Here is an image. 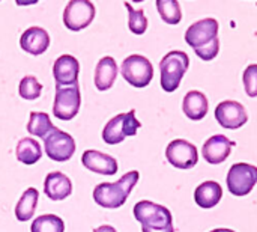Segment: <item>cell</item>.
<instances>
[{
    "label": "cell",
    "instance_id": "cell-18",
    "mask_svg": "<svg viewBox=\"0 0 257 232\" xmlns=\"http://www.w3.org/2000/svg\"><path fill=\"white\" fill-rule=\"evenodd\" d=\"M208 98L200 91H190L182 101V110L191 121H200L208 115Z\"/></svg>",
    "mask_w": 257,
    "mask_h": 232
},
{
    "label": "cell",
    "instance_id": "cell-26",
    "mask_svg": "<svg viewBox=\"0 0 257 232\" xmlns=\"http://www.w3.org/2000/svg\"><path fill=\"white\" fill-rule=\"evenodd\" d=\"M126 9H128V27L134 35H143L148 29V18L145 15L143 9H133V6L130 3H125Z\"/></svg>",
    "mask_w": 257,
    "mask_h": 232
},
{
    "label": "cell",
    "instance_id": "cell-19",
    "mask_svg": "<svg viewBox=\"0 0 257 232\" xmlns=\"http://www.w3.org/2000/svg\"><path fill=\"white\" fill-rule=\"evenodd\" d=\"M223 198V189L217 181H205L197 186L194 192V201L200 208L209 210L220 204Z\"/></svg>",
    "mask_w": 257,
    "mask_h": 232
},
{
    "label": "cell",
    "instance_id": "cell-29",
    "mask_svg": "<svg viewBox=\"0 0 257 232\" xmlns=\"http://www.w3.org/2000/svg\"><path fill=\"white\" fill-rule=\"evenodd\" d=\"M93 232H117L113 226H110V225H102V226H99V228H96Z\"/></svg>",
    "mask_w": 257,
    "mask_h": 232
},
{
    "label": "cell",
    "instance_id": "cell-3",
    "mask_svg": "<svg viewBox=\"0 0 257 232\" xmlns=\"http://www.w3.org/2000/svg\"><path fill=\"white\" fill-rule=\"evenodd\" d=\"M134 217L142 223V232H175L170 210L160 204L151 201L137 202L134 205Z\"/></svg>",
    "mask_w": 257,
    "mask_h": 232
},
{
    "label": "cell",
    "instance_id": "cell-28",
    "mask_svg": "<svg viewBox=\"0 0 257 232\" xmlns=\"http://www.w3.org/2000/svg\"><path fill=\"white\" fill-rule=\"evenodd\" d=\"M242 82H244V89L247 92V95L250 98H256L257 97V63H251L245 68L244 75H242Z\"/></svg>",
    "mask_w": 257,
    "mask_h": 232
},
{
    "label": "cell",
    "instance_id": "cell-23",
    "mask_svg": "<svg viewBox=\"0 0 257 232\" xmlns=\"http://www.w3.org/2000/svg\"><path fill=\"white\" fill-rule=\"evenodd\" d=\"M56 127L50 121V116L44 112H32L27 124V131L36 137L45 139Z\"/></svg>",
    "mask_w": 257,
    "mask_h": 232
},
{
    "label": "cell",
    "instance_id": "cell-17",
    "mask_svg": "<svg viewBox=\"0 0 257 232\" xmlns=\"http://www.w3.org/2000/svg\"><path fill=\"white\" fill-rule=\"evenodd\" d=\"M44 192L51 201H63L72 193V183L65 174L51 172L45 177Z\"/></svg>",
    "mask_w": 257,
    "mask_h": 232
},
{
    "label": "cell",
    "instance_id": "cell-9",
    "mask_svg": "<svg viewBox=\"0 0 257 232\" xmlns=\"http://www.w3.org/2000/svg\"><path fill=\"white\" fill-rule=\"evenodd\" d=\"M93 18L95 6L89 0H71L63 12V24L72 32H78L87 27Z\"/></svg>",
    "mask_w": 257,
    "mask_h": 232
},
{
    "label": "cell",
    "instance_id": "cell-2",
    "mask_svg": "<svg viewBox=\"0 0 257 232\" xmlns=\"http://www.w3.org/2000/svg\"><path fill=\"white\" fill-rule=\"evenodd\" d=\"M140 174L137 171L126 172L120 180L116 183H101L93 190V199L95 202L102 208H119L122 207L134 186L139 183Z\"/></svg>",
    "mask_w": 257,
    "mask_h": 232
},
{
    "label": "cell",
    "instance_id": "cell-1",
    "mask_svg": "<svg viewBox=\"0 0 257 232\" xmlns=\"http://www.w3.org/2000/svg\"><path fill=\"white\" fill-rule=\"evenodd\" d=\"M218 21L215 18H205L193 23L185 32L187 44L194 50L199 59L208 62L217 57L220 51Z\"/></svg>",
    "mask_w": 257,
    "mask_h": 232
},
{
    "label": "cell",
    "instance_id": "cell-7",
    "mask_svg": "<svg viewBox=\"0 0 257 232\" xmlns=\"http://www.w3.org/2000/svg\"><path fill=\"white\" fill-rule=\"evenodd\" d=\"M226 183L233 196H247L257 184V168L248 163H235L229 169Z\"/></svg>",
    "mask_w": 257,
    "mask_h": 232
},
{
    "label": "cell",
    "instance_id": "cell-10",
    "mask_svg": "<svg viewBox=\"0 0 257 232\" xmlns=\"http://www.w3.org/2000/svg\"><path fill=\"white\" fill-rule=\"evenodd\" d=\"M44 146L47 156L54 162H68L75 152V142L71 134L54 128L45 139Z\"/></svg>",
    "mask_w": 257,
    "mask_h": 232
},
{
    "label": "cell",
    "instance_id": "cell-30",
    "mask_svg": "<svg viewBox=\"0 0 257 232\" xmlns=\"http://www.w3.org/2000/svg\"><path fill=\"white\" fill-rule=\"evenodd\" d=\"M211 232H235L233 229H229V228H217V229H212Z\"/></svg>",
    "mask_w": 257,
    "mask_h": 232
},
{
    "label": "cell",
    "instance_id": "cell-13",
    "mask_svg": "<svg viewBox=\"0 0 257 232\" xmlns=\"http://www.w3.org/2000/svg\"><path fill=\"white\" fill-rule=\"evenodd\" d=\"M233 146L235 142H232L223 134H215L203 143L202 156L209 165H221L229 159Z\"/></svg>",
    "mask_w": 257,
    "mask_h": 232
},
{
    "label": "cell",
    "instance_id": "cell-11",
    "mask_svg": "<svg viewBox=\"0 0 257 232\" xmlns=\"http://www.w3.org/2000/svg\"><path fill=\"white\" fill-rule=\"evenodd\" d=\"M166 157L169 163L178 169H191L199 162L197 148L184 139H175L167 145Z\"/></svg>",
    "mask_w": 257,
    "mask_h": 232
},
{
    "label": "cell",
    "instance_id": "cell-20",
    "mask_svg": "<svg viewBox=\"0 0 257 232\" xmlns=\"http://www.w3.org/2000/svg\"><path fill=\"white\" fill-rule=\"evenodd\" d=\"M117 77V63L111 56L102 57L95 71V86L98 91H107L113 86Z\"/></svg>",
    "mask_w": 257,
    "mask_h": 232
},
{
    "label": "cell",
    "instance_id": "cell-4",
    "mask_svg": "<svg viewBox=\"0 0 257 232\" xmlns=\"http://www.w3.org/2000/svg\"><path fill=\"white\" fill-rule=\"evenodd\" d=\"M190 66V57L185 51H169L160 62L161 88L166 92H175Z\"/></svg>",
    "mask_w": 257,
    "mask_h": 232
},
{
    "label": "cell",
    "instance_id": "cell-6",
    "mask_svg": "<svg viewBox=\"0 0 257 232\" xmlns=\"http://www.w3.org/2000/svg\"><path fill=\"white\" fill-rule=\"evenodd\" d=\"M122 77L134 88H146L154 79L151 60L142 54H131L122 62Z\"/></svg>",
    "mask_w": 257,
    "mask_h": 232
},
{
    "label": "cell",
    "instance_id": "cell-12",
    "mask_svg": "<svg viewBox=\"0 0 257 232\" xmlns=\"http://www.w3.org/2000/svg\"><path fill=\"white\" fill-rule=\"evenodd\" d=\"M215 119L223 128L238 130L247 124L248 115L241 103L233 100H226L215 107Z\"/></svg>",
    "mask_w": 257,
    "mask_h": 232
},
{
    "label": "cell",
    "instance_id": "cell-21",
    "mask_svg": "<svg viewBox=\"0 0 257 232\" xmlns=\"http://www.w3.org/2000/svg\"><path fill=\"white\" fill-rule=\"evenodd\" d=\"M38 198H39V193L33 187L27 189L23 193V196L20 198L15 207V216L20 222H27L33 217L36 207H38Z\"/></svg>",
    "mask_w": 257,
    "mask_h": 232
},
{
    "label": "cell",
    "instance_id": "cell-24",
    "mask_svg": "<svg viewBox=\"0 0 257 232\" xmlns=\"http://www.w3.org/2000/svg\"><path fill=\"white\" fill-rule=\"evenodd\" d=\"M157 9L163 21L167 24H178L182 20L181 5L176 0H158Z\"/></svg>",
    "mask_w": 257,
    "mask_h": 232
},
{
    "label": "cell",
    "instance_id": "cell-25",
    "mask_svg": "<svg viewBox=\"0 0 257 232\" xmlns=\"http://www.w3.org/2000/svg\"><path fill=\"white\" fill-rule=\"evenodd\" d=\"M32 232H63L65 231V223L59 216L54 214H44L39 216L33 220L32 226H30Z\"/></svg>",
    "mask_w": 257,
    "mask_h": 232
},
{
    "label": "cell",
    "instance_id": "cell-15",
    "mask_svg": "<svg viewBox=\"0 0 257 232\" xmlns=\"http://www.w3.org/2000/svg\"><path fill=\"white\" fill-rule=\"evenodd\" d=\"M81 163L86 169L101 174V175H114L117 172V162L111 156L104 152L87 149L81 156Z\"/></svg>",
    "mask_w": 257,
    "mask_h": 232
},
{
    "label": "cell",
    "instance_id": "cell-27",
    "mask_svg": "<svg viewBox=\"0 0 257 232\" xmlns=\"http://www.w3.org/2000/svg\"><path fill=\"white\" fill-rule=\"evenodd\" d=\"M42 92V85L33 75H26L20 82V95L24 100H36Z\"/></svg>",
    "mask_w": 257,
    "mask_h": 232
},
{
    "label": "cell",
    "instance_id": "cell-22",
    "mask_svg": "<svg viewBox=\"0 0 257 232\" xmlns=\"http://www.w3.org/2000/svg\"><path fill=\"white\" fill-rule=\"evenodd\" d=\"M15 154H17L18 162L27 166H32L42 157V149H41V145L35 139L24 137L18 142Z\"/></svg>",
    "mask_w": 257,
    "mask_h": 232
},
{
    "label": "cell",
    "instance_id": "cell-14",
    "mask_svg": "<svg viewBox=\"0 0 257 232\" xmlns=\"http://www.w3.org/2000/svg\"><path fill=\"white\" fill-rule=\"evenodd\" d=\"M78 72H80V63L78 60L71 54L60 56L53 66V74L56 79V86H74L78 85Z\"/></svg>",
    "mask_w": 257,
    "mask_h": 232
},
{
    "label": "cell",
    "instance_id": "cell-8",
    "mask_svg": "<svg viewBox=\"0 0 257 232\" xmlns=\"http://www.w3.org/2000/svg\"><path fill=\"white\" fill-rule=\"evenodd\" d=\"M81 95L78 85L74 86H56V98L53 106V113L57 119L69 121L75 118L80 110Z\"/></svg>",
    "mask_w": 257,
    "mask_h": 232
},
{
    "label": "cell",
    "instance_id": "cell-16",
    "mask_svg": "<svg viewBox=\"0 0 257 232\" xmlns=\"http://www.w3.org/2000/svg\"><path fill=\"white\" fill-rule=\"evenodd\" d=\"M20 45L24 51L39 56L50 47V35L42 27H29L20 38Z\"/></svg>",
    "mask_w": 257,
    "mask_h": 232
},
{
    "label": "cell",
    "instance_id": "cell-5",
    "mask_svg": "<svg viewBox=\"0 0 257 232\" xmlns=\"http://www.w3.org/2000/svg\"><path fill=\"white\" fill-rule=\"evenodd\" d=\"M140 127L142 124L136 118V110H130L128 113L116 115L107 122L102 130V139L108 145H117L122 143L125 137L136 136Z\"/></svg>",
    "mask_w": 257,
    "mask_h": 232
}]
</instances>
